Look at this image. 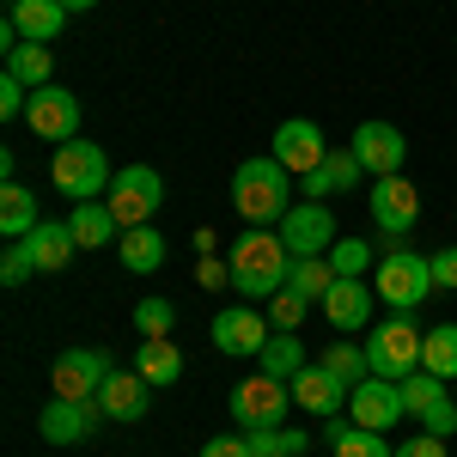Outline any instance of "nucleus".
Returning a JSON list of instances; mask_svg holds the SVG:
<instances>
[{
	"label": "nucleus",
	"mask_w": 457,
	"mask_h": 457,
	"mask_svg": "<svg viewBox=\"0 0 457 457\" xmlns=\"http://www.w3.org/2000/svg\"><path fill=\"white\" fill-rule=\"evenodd\" d=\"M269 336H275V329L250 312V305H232V312L213 317V348H220V353H250V360H256Z\"/></svg>",
	"instance_id": "aec40b11"
},
{
	"label": "nucleus",
	"mask_w": 457,
	"mask_h": 457,
	"mask_svg": "<svg viewBox=\"0 0 457 457\" xmlns=\"http://www.w3.org/2000/svg\"><path fill=\"white\" fill-rule=\"evenodd\" d=\"M135 372H141L153 390H159V385H177V378H183V353L171 348V336L141 342V348H135Z\"/></svg>",
	"instance_id": "bb28decb"
},
{
	"label": "nucleus",
	"mask_w": 457,
	"mask_h": 457,
	"mask_svg": "<svg viewBox=\"0 0 457 457\" xmlns=\"http://www.w3.org/2000/svg\"><path fill=\"white\" fill-rule=\"evenodd\" d=\"M293 293H305V299H323L329 287H336V269H329V256H293V275H287Z\"/></svg>",
	"instance_id": "473e14b6"
},
{
	"label": "nucleus",
	"mask_w": 457,
	"mask_h": 457,
	"mask_svg": "<svg viewBox=\"0 0 457 457\" xmlns=\"http://www.w3.org/2000/svg\"><path fill=\"white\" fill-rule=\"evenodd\" d=\"M195 281H202V287H226V281H232V262H220V256H202Z\"/></svg>",
	"instance_id": "79ce46f5"
},
{
	"label": "nucleus",
	"mask_w": 457,
	"mask_h": 457,
	"mask_svg": "<svg viewBox=\"0 0 457 457\" xmlns=\"http://www.w3.org/2000/svg\"><path fill=\"white\" fill-rule=\"evenodd\" d=\"M329 452L336 457H396L385 433H372V427H353V421H329Z\"/></svg>",
	"instance_id": "cd10ccee"
},
{
	"label": "nucleus",
	"mask_w": 457,
	"mask_h": 457,
	"mask_svg": "<svg viewBox=\"0 0 457 457\" xmlns=\"http://www.w3.org/2000/svg\"><path fill=\"white\" fill-rule=\"evenodd\" d=\"M287 165L281 159H245L232 171V208L245 226H281L287 208H293V183H287Z\"/></svg>",
	"instance_id": "f03ea898"
},
{
	"label": "nucleus",
	"mask_w": 457,
	"mask_h": 457,
	"mask_svg": "<svg viewBox=\"0 0 457 457\" xmlns=\"http://www.w3.org/2000/svg\"><path fill=\"white\" fill-rule=\"evenodd\" d=\"M329 269H336L342 281H360V275L372 269V245H366V238H336V245H329Z\"/></svg>",
	"instance_id": "f704fd0d"
},
{
	"label": "nucleus",
	"mask_w": 457,
	"mask_h": 457,
	"mask_svg": "<svg viewBox=\"0 0 457 457\" xmlns=\"http://www.w3.org/2000/svg\"><path fill=\"white\" fill-rule=\"evenodd\" d=\"M293 275V250H287L281 232H269V226H250L232 238V287L245 293V299H275Z\"/></svg>",
	"instance_id": "f257e3e1"
},
{
	"label": "nucleus",
	"mask_w": 457,
	"mask_h": 457,
	"mask_svg": "<svg viewBox=\"0 0 457 457\" xmlns=\"http://www.w3.org/2000/svg\"><path fill=\"white\" fill-rule=\"evenodd\" d=\"M317 312L329 317V329H366V323H372V287L336 275V287L317 299Z\"/></svg>",
	"instance_id": "412c9836"
},
{
	"label": "nucleus",
	"mask_w": 457,
	"mask_h": 457,
	"mask_svg": "<svg viewBox=\"0 0 457 457\" xmlns=\"http://www.w3.org/2000/svg\"><path fill=\"white\" fill-rule=\"evenodd\" d=\"M135 329H141V342L171 336V329H177V305H171V299H159V293H153V299H141V305H135Z\"/></svg>",
	"instance_id": "72a5a7b5"
},
{
	"label": "nucleus",
	"mask_w": 457,
	"mask_h": 457,
	"mask_svg": "<svg viewBox=\"0 0 457 457\" xmlns=\"http://www.w3.org/2000/svg\"><path fill=\"white\" fill-rule=\"evenodd\" d=\"M421 366L433 372V378H445V385L457 378V323H439V329H427V342H421Z\"/></svg>",
	"instance_id": "7c9ffc66"
},
{
	"label": "nucleus",
	"mask_w": 457,
	"mask_h": 457,
	"mask_svg": "<svg viewBox=\"0 0 457 457\" xmlns=\"http://www.w3.org/2000/svg\"><path fill=\"white\" fill-rule=\"evenodd\" d=\"M110 159H104V146L98 141H68V146H55V165H49V183L68 195V202H104L110 195Z\"/></svg>",
	"instance_id": "7ed1b4c3"
},
{
	"label": "nucleus",
	"mask_w": 457,
	"mask_h": 457,
	"mask_svg": "<svg viewBox=\"0 0 457 457\" xmlns=\"http://www.w3.org/2000/svg\"><path fill=\"white\" fill-rule=\"evenodd\" d=\"M348 146H353V159L366 165V177H396L403 159H409V141H403L396 122H360Z\"/></svg>",
	"instance_id": "2eb2a0df"
},
{
	"label": "nucleus",
	"mask_w": 457,
	"mask_h": 457,
	"mask_svg": "<svg viewBox=\"0 0 457 457\" xmlns=\"http://www.w3.org/2000/svg\"><path fill=\"white\" fill-rule=\"evenodd\" d=\"M98 409H104V421H141L146 409H153V385H146L135 366L129 372L116 366L104 378V390H98Z\"/></svg>",
	"instance_id": "6ab92c4d"
},
{
	"label": "nucleus",
	"mask_w": 457,
	"mask_h": 457,
	"mask_svg": "<svg viewBox=\"0 0 457 457\" xmlns=\"http://www.w3.org/2000/svg\"><path fill=\"white\" fill-rule=\"evenodd\" d=\"M202 457H250V439L245 433H220V439L202 445Z\"/></svg>",
	"instance_id": "a19ab883"
},
{
	"label": "nucleus",
	"mask_w": 457,
	"mask_h": 457,
	"mask_svg": "<svg viewBox=\"0 0 457 457\" xmlns=\"http://www.w3.org/2000/svg\"><path fill=\"white\" fill-rule=\"evenodd\" d=\"M269 159H281L293 177H312L323 159H329V135L317 129L312 116H287L281 129H275V153Z\"/></svg>",
	"instance_id": "ddd939ff"
},
{
	"label": "nucleus",
	"mask_w": 457,
	"mask_h": 457,
	"mask_svg": "<svg viewBox=\"0 0 457 457\" xmlns=\"http://www.w3.org/2000/svg\"><path fill=\"white\" fill-rule=\"evenodd\" d=\"M403 403H409V421H421L427 433H439V439H452V433H457V403H452V390H445V378H433L427 366L403 378Z\"/></svg>",
	"instance_id": "9b49d317"
},
{
	"label": "nucleus",
	"mask_w": 457,
	"mask_h": 457,
	"mask_svg": "<svg viewBox=\"0 0 457 457\" xmlns=\"http://www.w3.org/2000/svg\"><path fill=\"white\" fill-rule=\"evenodd\" d=\"M396 457H452V452H445V439H439V433H415V439H403V445H396Z\"/></svg>",
	"instance_id": "ea45409f"
},
{
	"label": "nucleus",
	"mask_w": 457,
	"mask_h": 457,
	"mask_svg": "<svg viewBox=\"0 0 457 457\" xmlns=\"http://www.w3.org/2000/svg\"><path fill=\"white\" fill-rule=\"evenodd\" d=\"M287 409H293V385L287 378H269V372H250L232 385V421L245 427H281Z\"/></svg>",
	"instance_id": "423d86ee"
},
{
	"label": "nucleus",
	"mask_w": 457,
	"mask_h": 457,
	"mask_svg": "<svg viewBox=\"0 0 457 457\" xmlns=\"http://www.w3.org/2000/svg\"><path fill=\"white\" fill-rule=\"evenodd\" d=\"M409 415V403H403V385L396 378H360V385L348 390V421L353 427H372V433H385V427H396Z\"/></svg>",
	"instance_id": "f8f14e48"
},
{
	"label": "nucleus",
	"mask_w": 457,
	"mask_h": 457,
	"mask_svg": "<svg viewBox=\"0 0 457 457\" xmlns=\"http://www.w3.org/2000/svg\"><path fill=\"white\" fill-rule=\"evenodd\" d=\"M62 6H68V12H92L98 0H62Z\"/></svg>",
	"instance_id": "37998d69"
},
{
	"label": "nucleus",
	"mask_w": 457,
	"mask_h": 457,
	"mask_svg": "<svg viewBox=\"0 0 457 457\" xmlns=\"http://www.w3.org/2000/svg\"><path fill=\"white\" fill-rule=\"evenodd\" d=\"M427 269H433V287H445V293H457V245L433 250V256H427Z\"/></svg>",
	"instance_id": "58836bf2"
},
{
	"label": "nucleus",
	"mask_w": 457,
	"mask_h": 457,
	"mask_svg": "<svg viewBox=\"0 0 457 457\" xmlns=\"http://www.w3.org/2000/svg\"><path fill=\"white\" fill-rule=\"evenodd\" d=\"M317 366H329V372H336V378H342L348 390L360 385V378H372V360H366V342H329Z\"/></svg>",
	"instance_id": "2f4dec72"
},
{
	"label": "nucleus",
	"mask_w": 457,
	"mask_h": 457,
	"mask_svg": "<svg viewBox=\"0 0 457 457\" xmlns=\"http://www.w3.org/2000/svg\"><path fill=\"white\" fill-rule=\"evenodd\" d=\"M37 220H43V213H37V195L25 183H6V189H0V232H6V238H31Z\"/></svg>",
	"instance_id": "c85d7f7f"
},
{
	"label": "nucleus",
	"mask_w": 457,
	"mask_h": 457,
	"mask_svg": "<svg viewBox=\"0 0 457 457\" xmlns=\"http://www.w3.org/2000/svg\"><path fill=\"white\" fill-rule=\"evenodd\" d=\"M305 312H312V299H305V293H293V287H281V293L269 299V323H275V329H299Z\"/></svg>",
	"instance_id": "c9c22d12"
},
{
	"label": "nucleus",
	"mask_w": 457,
	"mask_h": 457,
	"mask_svg": "<svg viewBox=\"0 0 457 457\" xmlns=\"http://www.w3.org/2000/svg\"><path fill=\"white\" fill-rule=\"evenodd\" d=\"M110 372L116 366H110L104 348H68V353H55V366H49V390L55 396H73V403H92Z\"/></svg>",
	"instance_id": "1a4fd4ad"
},
{
	"label": "nucleus",
	"mask_w": 457,
	"mask_h": 457,
	"mask_svg": "<svg viewBox=\"0 0 457 457\" xmlns=\"http://www.w3.org/2000/svg\"><path fill=\"white\" fill-rule=\"evenodd\" d=\"M281 457H287V452H281Z\"/></svg>",
	"instance_id": "c03bdc74"
},
{
	"label": "nucleus",
	"mask_w": 457,
	"mask_h": 457,
	"mask_svg": "<svg viewBox=\"0 0 457 457\" xmlns=\"http://www.w3.org/2000/svg\"><path fill=\"white\" fill-rule=\"evenodd\" d=\"M366 208H372V226L378 232H415V220H421V189L409 183V177H372V189H366Z\"/></svg>",
	"instance_id": "9d476101"
},
{
	"label": "nucleus",
	"mask_w": 457,
	"mask_h": 457,
	"mask_svg": "<svg viewBox=\"0 0 457 457\" xmlns=\"http://www.w3.org/2000/svg\"><path fill=\"white\" fill-rule=\"evenodd\" d=\"M293 403H299L305 415H317V421H336V415L348 409V385H342L329 366H305V372L293 378Z\"/></svg>",
	"instance_id": "f3484780"
},
{
	"label": "nucleus",
	"mask_w": 457,
	"mask_h": 457,
	"mask_svg": "<svg viewBox=\"0 0 457 457\" xmlns=\"http://www.w3.org/2000/svg\"><path fill=\"white\" fill-rule=\"evenodd\" d=\"M37 275V262H31V250L19 245V238H6V256H0V281L6 287H25Z\"/></svg>",
	"instance_id": "e433bc0d"
},
{
	"label": "nucleus",
	"mask_w": 457,
	"mask_h": 457,
	"mask_svg": "<svg viewBox=\"0 0 457 457\" xmlns=\"http://www.w3.org/2000/svg\"><path fill=\"white\" fill-rule=\"evenodd\" d=\"M336 220H329V208L323 202H299V208H287L281 220V238L293 256H329V245H336Z\"/></svg>",
	"instance_id": "dca6fc26"
},
{
	"label": "nucleus",
	"mask_w": 457,
	"mask_h": 457,
	"mask_svg": "<svg viewBox=\"0 0 457 457\" xmlns=\"http://www.w3.org/2000/svg\"><path fill=\"white\" fill-rule=\"evenodd\" d=\"M6 25L25 37V43H49V37H62V25H68V6L62 0H6Z\"/></svg>",
	"instance_id": "5701e85b"
},
{
	"label": "nucleus",
	"mask_w": 457,
	"mask_h": 457,
	"mask_svg": "<svg viewBox=\"0 0 457 457\" xmlns=\"http://www.w3.org/2000/svg\"><path fill=\"white\" fill-rule=\"evenodd\" d=\"M110 213L122 220V232L129 226H153V213L165 202V177L153 171V165H122V171L110 177Z\"/></svg>",
	"instance_id": "39448f33"
},
{
	"label": "nucleus",
	"mask_w": 457,
	"mask_h": 457,
	"mask_svg": "<svg viewBox=\"0 0 457 457\" xmlns=\"http://www.w3.org/2000/svg\"><path fill=\"white\" fill-rule=\"evenodd\" d=\"M68 226H73V245L79 250H104L122 238V220L110 213V202H73Z\"/></svg>",
	"instance_id": "b1692460"
},
{
	"label": "nucleus",
	"mask_w": 457,
	"mask_h": 457,
	"mask_svg": "<svg viewBox=\"0 0 457 457\" xmlns=\"http://www.w3.org/2000/svg\"><path fill=\"white\" fill-rule=\"evenodd\" d=\"M25 104H31V86H25V79H12V73H0V116H6V122H19Z\"/></svg>",
	"instance_id": "4c0bfd02"
},
{
	"label": "nucleus",
	"mask_w": 457,
	"mask_h": 457,
	"mask_svg": "<svg viewBox=\"0 0 457 457\" xmlns=\"http://www.w3.org/2000/svg\"><path fill=\"white\" fill-rule=\"evenodd\" d=\"M360 183H372V177H366L360 159H353V146H329V159H323L299 189H305L312 202H329V195H348V189H360Z\"/></svg>",
	"instance_id": "a211bd4d"
},
{
	"label": "nucleus",
	"mask_w": 457,
	"mask_h": 457,
	"mask_svg": "<svg viewBox=\"0 0 457 457\" xmlns=\"http://www.w3.org/2000/svg\"><path fill=\"white\" fill-rule=\"evenodd\" d=\"M6 73H12V79H25V86H49V79H55V55H49V43H12V49H6Z\"/></svg>",
	"instance_id": "c756f323"
},
{
	"label": "nucleus",
	"mask_w": 457,
	"mask_h": 457,
	"mask_svg": "<svg viewBox=\"0 0 457 457\" xmlns=\"http://www.w3.org/2000/svg\"><path fill=\"white\" fill-rule=\"evenodd\" d=\"M427 293H433L427 256H415V250H390V256H378V299H385L390 312H415Z\"/></svg>",
	"instance_id": "0eeeda50"
},
{
	"label": "nucleus",
	"mask_w": 457,
	"mask_h": 457,
	"mask_svg": "<svg viewBox=\"0 0 457 457\" xmlns=\"http://www.w3.org/2000/svg\"><path fill=\"white\" fill-rule=\"evenodd\" d=\"M19 245L31 250V262H37V275H62V269H68L73 262V226L68 220H37V232L31 238H19Z\"/></svg>",
	"instance_id": "4be33fe9"
},
{
	"label": "nucleus",
	"mask_w": 457,
	"mask_h": 457,
	"mask_svg": "<svg viewBox=\"0 0 457 457\" xmlns=\"http://www.w3.org/2000/svg\"><path fill=\"white\" fill-rule=\"evenodd\" d=\"M25 129L49 146L79 141V98H73L68 86H37L31 104H25Z\"/></svg>",
	"instance_id": "6e6552de"
},
{
	"label": "nucleus",
	"mask_w": 457,
	"mask_h": 457,
	"mask_svg": "<svg viewBox=\"0 0 457 457\" xmlns=\"http://www.w3.org/2000/svg\"><path fill=\"white\" fill-rule=\"evenodd\" d=\"M256 372H269V378H299L305 372V342L293 336V329H275L269 342H262V353H256Z\"/></svg>",
	"instance_id": "a878e982"
},
{
	"label": "nucleus",
	"mask_w": 457,
	"mask_h": 457,
	"mask_svg": "<svg viewBox=\"0 0 457 457\" xmlns=\"http://www.w3.org/2000/svg\"><path fill=\"white\" fill-rule=\"evenodd\" d=\"M116 256H122L129 275H159V269H165V232H153V226H129V232L116 238Z\"/></svg>",
	"instance_id": "393cba45"
},
{
	"label": "nucleus",
	"mask_w": 457,
	"mask_h": 457,
	"mask_svg": "<svg viewBox=\"0 0 457 457\" xmlns=\"http://www.w3.org/2000/svg\"><path fill=\"white\" fill-rule=\"evenodd\" d=\"M104 421V409H98V396L92 403H73V396H49L43 403V415H37V433L49 439V445H79V439H92Z\"/></svg>",
	"instance_id": "4468645a"
},
{
	"label": "nucleus",
	"mask_w": 457,
	"mask_h": 457,
	"mask_svg": "<svg viewBox=\"0 0 457 457\" xmlns=\"http://www.w3.org/2000/svg\"><path fill=\"white\" fill-rule=\"evenodd\" d=\"M421 342H427V329L415 323L409 312H390L372 336H366V360H372V372L378 378H409V372H421Z\"/></svg>",
	"instance_id": "20e7f679"
}]
</instances>
